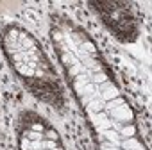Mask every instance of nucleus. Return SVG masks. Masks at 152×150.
<instances>
[{"label":"nucleus","instance_id":"1","mask_svg":"<svg viewBox=\"0 0 152 150\" xmlns=\"http://www.w3.org/2000/svg\"><path fill=\"white\" fill-rule=\"evenodd\" d=\"M111 114H113V118H115L116 122H131V120H132V113H131V109H129L125 104L120 106V107L111 109Z\"/></svg>","mask_w":152,"mask_h":150},{"label":"nucleus","instance_id":"2","mask_svg":"<svg viewBox=\"0 0 152 150\" xmlns=\"http://www.w3.org/2000/svg\"><path fill=\"white\" fill-rule=\"evenodd\" d=\"M86 84H90V82H88V75H86V73H81V75H77V77H75L73 88H75V91H77V93H81Z\"/></svg>","mask_w":152,"mask_h":150},{"label":"nucleus","instance_id":"3","mask_svg":"<svg viewBox=\"0 0 152 150\" xmlns=\"http://www.w3.org/2000/svg\"><path fill=\"white\" fill-rule=\"evenodd\" d=\"M95 122H97V127L100 130H107V129H113V122H109L104 114H99L95 116Z\"/></svg>","mask_w":152,"mask_h":150},{"label":"nucleus","instance_id":"4","mask_svg":"<svg viewBox=\"0 0 152 150\" xmlns=\"http://www.w3.org/2000/svg\"><path fill=\"white\" fill-rule=\"evenodd\" d=\"M99 97H100V100H102V102H104V100H106V102H109V100H113V98H116V97H118V90H116V88H109V90L102 91Z\"/></svg>","mask_w":152,"mask_h":150},{"label":"nucleus","instance_id":"5","mask_svg":"<svg viewBox=\"0 0 152 150\" xmlns=\"http://www.w3.org/2000/svg\"><path fill=\"white\" fill-rule=\"evenodd\" d=\"M102 136H106L113 145H118V143H120V136H118V132H115V130H111V129L102 130Z\"/></svg>","mask_w":152,"mask_h":150},{"label":"nucleus","instance_id":"6","mask_svg":"<svg viewBox=\"0 0 152 150\" xmlns=\"http://www.w3.org/2000/svg\"><path fill=\"white\" fill-rule=\"evenodd\" d=\"M124 148H125V150H143V148H141V145H140L136 139H132V138L124 141Z\"/></svg>","mask_w":152,"mask_h":150},{"label":"nucleus","instance_id":"7","mask_svg":"<svg viewBox=\"0 0 152 150\" xmlns=\"http://www.w3.org/2000/svg\"><path fill=\"white\" fill-rule=\"evenodd\" d=\"M124 104H125V100H124V98H120V97H116V98H113V100L106 102L104 106H106V109H115V107H120V106H124Z\"/></svg>","mask_w":152,"mask_h":150},{"label":"nucleus","instance_id":"8","mask_svg":"<svg viewBox=\"0 0 152 150\" xmlns=\"http://www.w3.org/2000/svg\"><path fill=\"white\" fill-rule=\"evenodd\" d=\"M102 107H104V102H102V100H91L90 106H88V111H90V113H97V111H100Z\"/></svg>","mask_w":152,"mask_h":150},{"label":"nucleus","instance_id":"9","mask_svg":"<svg viewBox=\"0 0 152 150\" xmlns=\"http://www.w3.org/2000/svg\"><path fill=\"white\" fill-rule=\"evenodd\" d=\"M41 138H43V134L41 132H36V130H29L25 134V139H29V141H39Z\"/></svg>","mask_w":152,"mask_h":150},{"label":"nucleus","instance_id":"10","mask_svg":"<svg viewBox=\"0 0 152 150\" xmlns=\"http://www.w3.org/2000/svg\"><path fill=\"white\" fill-rule=\"evenodd\" d=\"M81 48H83V50H84V52H86V50H90V52H88V54H90V55H91V54H95V52H97V48H95V45H93V43H91V41H83V45H81Z\"/></svg>","mask_w":152,"mask_h":150},{"label":"nucleus","instance_id":"11","mask_svg":"<svg viewBox=\"0 0 152 150\" xmlns=\"http://www.w3.org/2000/svg\"><path fill=\"white\" fill-rule=\"evenodd\" d=\"M120 132H122V136L129 138V136H132V134H134V127H132V125H127V127L120 129Z\"/></svg>","mask_w":152,"mask_h":150},{"label":"nucleus","instance_id":"12","mask_svg":"<svg viewBox=\"0 0 152 150\" xmlns=\"http://www.w3.org/2000/svg\"><path fill=\"white\" fill-rule=\"evenodd\" d=\"M41 148L43 150H52V148H56V143L50 139V141H41Z\"/></svg>","mask_w":152,"mask_h":150},{"label":"nucleus","instance_id":"13","mask_svg":"<svg viewBox=\"0 0 152 150\" xmlns=\"http://www.w3.org/2000/svg\"><path fill=\"white\" fill-rule=\"evenodd\" d=\"M109 88H113V84L106 81V82H102V84H100V91H99V93H102V91H106V90H109Z\"/></svg>","mask_w":152,"mask_h":150},{"label":"nucleus","instance_id":"14","mask_svg":"<svg viewBox=\"0 0 152 150\" xmlns=\"http://www.w3.org/2000/svg\"><path fill=\"white\" fill-rule=\"evenodd\" d=\"M22 148H23V150H31V141L23 138V141H22Z\"/></svg>","mask_w":152,"mask_h":150},{"label":"nucleus","instance_id":"15","mask_svg":"<svg viewBox=\"0 0 152 150\" xmlns=\"http://www.w3.org/2000/svg\"><path fill=\"white\" fill-rule=\"evenodd\" d=\"M47 136H48V138H50L52 141H56V139H57V134H56L54 130H48V132H47Z\"/></svg>","mask_w":152,"mask_h":150},{"label":"nucleus","instance_id":"16","mask_svg":"<svg viewBox=\"0 0 152 150\" xmlns=\"http://www.w3.org/2000/svg\"><path fill=\"white\" fill-rule=\"evenodd\" d=\"M32 130H36V132H41V130H43V127H41L39 123H32Z\"/></svg>","mask_w":152,"mask_h":150},{"label":"nucleus","instance_id":"17","mask_svg":"<svg viewBox=\"0 0 152 150\" xmlns=\"http://www.w3.org/2000/svg\"><path fill=\"white\" fill-rule=\"evenodd\" d=\"M31 145H32V150H36V148H41V141H32Z\"/></svg>","mask_w":152,"mask_h":150},{"label":"nucleus","instance_id":"18","mask_svg":"<svg viewBox=\"0 0 152 150\" xmlns=\"http://www.w3.org/2000/svg\"><path fill=\"white\" fill-rule=\"evenodd\" d=\"M52 150H61V148H52Z\"/></svg>","mask_w":152,"mask_h":150}]
</instances>
